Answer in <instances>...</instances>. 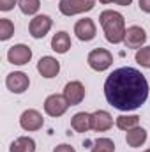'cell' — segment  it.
I'll list each match as a JSON object with an SVG mask.
<instances>
[{
	"mask_svg": "<svg viewBox=\"0 0 150 152\" xmlns=\"http://www.w3.org/2000/svg\"><path fill=\"white\" fill-rule=\"evenodd\" d=\"M113 126V118L111 115L104 110H97L92 113V129L95 133H104L108 129H111Z\"/></svg>",
	"mask_w": 150,
	"mask_h": 152,
	"instance_id": "cell-14",
	"label": "cell"
},
{
	"mask_svg": "<svg viewBox=\"0 0 150 152\" xmlns=\"http://www.w3.org/2000/svg\"><path fill=\"white\" fill-rule=\"evenodd\" d=\"M136 62L141 67H150V46H143L136 51Z\"/></svg>",
	"mask_w": 150,
	"mask_h": 152,
	"instance_id": "cell-23",
	"label": "cell"
},
{
	"mask_svg": "<svg viewBox=\"0 0 150 152\" xmlns=\"http://www.w3.org/2000/svg\"><path fill=\"white\" fill-rule=\"evenodd\" d=\"M140 9L150 14V0H140Z\"/></svg>",
	"mask_w": 150,
	"mask_h": 152,
	"instance_id": "cell-26",
	"label": "cell"
},
{
	"mask_svg": "<svg viewBox=\"0 0 150 152\" xmlns=\"http://www.w3.org/2000/svg\"><path fill=\"white\" fill-rule=\"evenodd\" d=\"M5 85H7V88H9L11 92H14V94H23V92L28 88L30 80H28V76L25 75V73L14 71V73L7 75V78H5Z\"/></svg>",
	"mask_w": 150,
	"mask_h": 152,
	"instance_id": "cell-9",
	"label": "cell"
},
{
	"mask_svg": "<svg viewBox=\"0 0 150 152\" xmlns=\"http://www.w3.org/2000/svg\"><path fill=\"white\" fill-rule=\"evenodd\" d=\"M145 41H147V32H145L141 27L133 25V27H129V28L125 30V39H124V42H125L127 48L140 50V48L145 44Z\"/></svg>",
	"mask_w": 150,
	"mask_h": 152,
	"instance_id": "cell-11",
	"label": "cell"
},
{
	"mask_svg": "<svg viewBox=\"0 0 150 152\" xmlns=\"http://www.w3.org/2000/svg\"><path fill=\"white\" fill-rule=\"evenodd\" d=\"M115 2H117L118 5H124V7H125V5H131L133 0H115Z\"/></svg>",
	"mask_w": 150,
	"mask_h": 152,
	"instance_id": "cell-27",
	"label": "cell"
},
{
	"mask_svg": "<svg viewBox=\"0 0 150 152\" xmlns=\"http://www.w3.org/2000/svg\"><path fill=\"white\" fill-rule=\"evenodd\" d=\"M104 96L120 112L138 110L149 97V81L134 67H120L106 78Z\"/></svg>",
	"mask_w": 150,
	"mask_h": 152,
	"instance_id": "cell-1",
	"label": "cell"
},
{
	"mask_svg": "<svg viewBox=\"0 0 150 152\" xmlns=\"http://www.w3.org/2000/svg\"><path fill=\"white\" fill-rule=\"evenodd\" d=\"M51 50L60 53V55L67 53L71 50V37H69V34L67 32H57L53 36V39H51Z\"/></svg>",
	"mask_w": 150,
	"mask_h": 152,
	"instance_id": "cell-17",
	"label": "cell"
},
{
	"mask_svg": "<svg viewBox=\"0 0 150 152\" xmlns=\"http://www.w3.org/2000/svg\"><path fill=\"white\" fill-rule=\"evenodd\" d=\"M14 34V23L7 18H0V41H7Z\"/></svg>",
	"mask_w": 150,
	"mask_h": 152,
	"instance_id": "cell-20",
	"label": "cell"
},
{
	"mask_svg": "<svg viewBox=\"0 0 150 152\" xmlns=\"http://www.w3.org/2000/svg\"><path fill=\"white\" fill-rule=\"evenodd\" d=\"M16 2H20V0H0V9L2 11H11L16 5Z\"/></svg>",
	"mask_w": 150,
	"mask_h": 152,
	"instance_id": "cell-24",
	"label": "cell"
},
{
	"mask_svg": "<svg viewBox=\"0 0 150 152\" xmlns=\"http://www.w3.org/2000/svg\"><path fill=\"white\" fill-rule=\"evenodd\" d=\"M92 152H115V143L110 138H97L92 147Z\"/></svg>",
	"mask_w": 150,
	"mask_h": 152,
	"instance_id": "cell-22",
	"label": "cell"
},
{
	"mask_svg": "<svg viewBox=\"0 0 150 152\" xmlns=\"http://www.w3.org/2000/svg\"><path fill=\"white\" fill-rule=\"evenodd\" d=\"M37 71L44 78H55L60 73V62L53 57H42L37 62Z\"/></svg>",
	"mask_w": 150,
	"mask_h": 152,
	"instance_id": "cell-13",
	"label": "cell"
},
{
	"mask_svg": "<svg viewBox=\"0 0 150 152\" xmlns=\"http://www.w3.org/2000/svg\"><path fill=\"white\" fill-rule=\"evenodd\" d=\"M145 152H150V149H149V151H145Z\"/></svg>",
	"mask_w": 150,
	"mask_h": 152,
	"instance_id": "cell-29",
	"label": "cell"
},
{
	"mask_svg": "<svg viewBox=\"0 0 150 152\" xmlns=\"http://www.w3.org/2000/svg\"><path fill=\"white\" fill-rule=\"evenodd\" d=\"M95 5V0H60L58 9L64 16H74L87 11H92Z\"/></svg>",
	"mask_w": 150,
	"mask_h": 152,
	"instance_id": "cell-4",
	"label": "cell"
},
{
	"mask_svg": "<svg viewBox=\"0 0 150 152\" xmlns=\"http://www.w3.org/2000/svg\"><path fill=\"white\" fill-rule=\"evenodd\" d=\"M18 5H20V9H21V12H23V14L32 16V14H36V12L39 11L41 2H39V0H20V2H18Z\"/></svg>",
	"mask_w": 150,
	"mask_h": 152,
	"instance_id": "cell-21",
	"label": "cell"
},
{
	"mask_svg": "<svg viewBox=\"0 0 150 152\" xmlns=\"http://www.w3.org/2000/svg\"><path fill=\"white\" fill-rule=\"evenodd\" d=\"M67 108H69V103L64 97V94L62 96L60 94H51L44 101V112L50 117H62L67 112Z\"/></svg>",
	"mask_w": 150,
	"mask_h": 152,
	"instance_id": "cell-5",
	"label": "cell"
},
{
	"mask_svg": "<svg viewBox=\"0 0 150 152\" xmlns=\"http://www.w3.org/2000/svg\"><path fill=\"white\" fill-rule=\"evenodd\" d=\"M99 21L103 25V30H104V36L106 39L113 42V44H118L125 39V21H124V16L117 11H103L101 16H99Z\"/></svg>",
	"mask_w": 150,
	"mask_h": 152,
	"instance_id": "cell-2",
	"label": "cell"
},
{
	"mask_svg": "<svg viewBox=\"0 0 150 152\" xmlns=\"http://www.w3.org/2000/svg\"><path fill=\"white\" fill-rule=\"evenodd\" d=\"M32 58V50L27 44H14L7 51V60L14 66H25Z\"/></svg>",
	"mask_w": 150,
	"mask_h": 152,
	"instance_id": "cell-7",
	"label": "cell"
},
{
	"mask_svg": "<svg viewBox=\"0 0 150 152\" xmlns=\"http://www.w3.org/2000/svg\"><path fill=\"white\" fill-rule=\"evenodd\" d=\"M87 62H88V66L94 71H99L101 73V71H106L113 64V55L108 50H104V48H95V50H92L88 53Z\"/></svg>",
	"mask_w": 150,
	"mask_h": 152,
	"instance_id": "cell-3",
	"label": "cell"
},
{
	"mask_svg": "<svg viewBox=\"0 0 150 152\" xmlns=\"http://www.w3.org/2000/svg\"><path fill=\"white\" fill-rule=\"evenodd\" d=\"M42 124H44L42 115L39 113L37 110H32V108L25 110L21 113V117H20V126L25 131H39L42 127Z\"/></svg>",
	"mask_w": 150,
	"mask_h": 152,
	"instance_id": "cell-8",
	"label": "cell"
},
{
	"mask_svg": "<svg viewBox=\"0 0 150 152\" xmlns=\"http://www.w3.org/2000/svg\"><path fill=\"white\" fill-rule=\"evenodd\" d=\"M125 142H127V145L133 147V149L141 147V145L147 142V131H145L143 127L136 126V127H133V129L127 131V134H125Z\"/></svg>",
	"mask_w": 150,
	"mask_h": 152,
	"instance_id": "cell-16",
	"label": "cell"
},
{
	"mask_svg": "<svg viewBox=\"0 0 150 152\" xmlns=\"http://www.w3.org/2000/svg\"><path fill=\"white\" fill-rule=\"evenodd\" d=\"M53 152H76L71 145H66V143H62V145H58V147H55Z\"/></svg>",
	"mask_w": 150,
	"mask_h": 152,
	"instance_id": "cell-25",
	"label": "cell"
},
{
	"mask_svg": "<svg viewBox=\"0 0 150 152\" xmlns=\"http://www.w3.org/2000/svg\"><path fill=\"white\" fill-rule=\"evenodd\" d=\"M74 34L79 41H92L95 37V23L90 18H83L74 25Z\"/></svg>",
	"mask_w": 150,
	"mask_h": 152,
	"instance_id": "cell-12",
	"label": "cell"
},
{
	"mask_svg": "<svg viewBox=\"0 0 150 152\" xmlns=\"http://www.w3.org/2000/svg\"><path fill=\"white\" fill-rule=\"evenodd\" d=\"M53 27V20L46 14H39L36 18L30 20V25H28V30H30V36L34 39H42Z\"/></svg>",
	"mask_w": 150,
	"mask_h": 152,
	"instance_id": "cell-6",
	"label": "cell"
},
{
	"mask_svg": "<svg viewBox=\"0 0 150 152\" xmlns=\"http://www.w3.org/2000/svg\"><path fill=\"white\" fill-rule=\"evenodd\" d=\"M140 124V117L138 115H120L117 117V127L122 131H129L133 127H136Z\"/></svg>",
	"mask_w": 150,
	"mask_h": 152,
	"instance_id": "cell-19",
	"label": "cell"
},
{
	"mask_svg": "<svg viewBox=\"0 0 150 152\" xmlns=\"http://www.w3.org/2000/svg\"><path fill=\"white\" fill-rule=\"evenodd\" d=\"M71 127L76 133H87L88 129H92V113L87 112H79L71 118Z\"/></svg>",
	"mask_w": 150,
	"mask_h": 152,
	"instance_id": "cell-15",
	"label": "cell"
},
{
	"mask_svg": "<svg viewBox=\"0 0 150 152\" xmlns=\"http://www.w3.org/2000/svg\"><path fill=\"white\" fill-rule=\"evenodd\" d=\"M101 4H111V2H115V0H99Z\"/></svg>",
	"mask_w": 150,
	"mask_h": 152,
	"instance_id": "cell-28",
	"label": "cell"
},
{
	"mask_svg": "<svg viewBox=\"0 0 150 152\" xmlns=\"http://www.w3.org/2000/svg\"><path fill=\"white\" fill-rule=\"evenodd\" d=\"M64 97L67 99L69 106H76L85 99V87L81 81H69L64 87Z\"/></svg>",
	"mask_w": 150,
	"mask_h": 152,
	"instance_id": "cell-10",
	"label": "cell"
},
{
	"mask_svg": "<svg viewBox=\"0 0 150 152\" xmlns=\"http://www.w3.org/2000/svg\"><path fill=\"white\" fill-rule=\"evenodd\" d=\"M9 152H36V142L28 136H20L11 143Z\"/></svg>",
	"mask_w": 150,
	"mask_h": 152,
	"instance_id": "cell-18",
	"label": "cell"
}]
</instances>
